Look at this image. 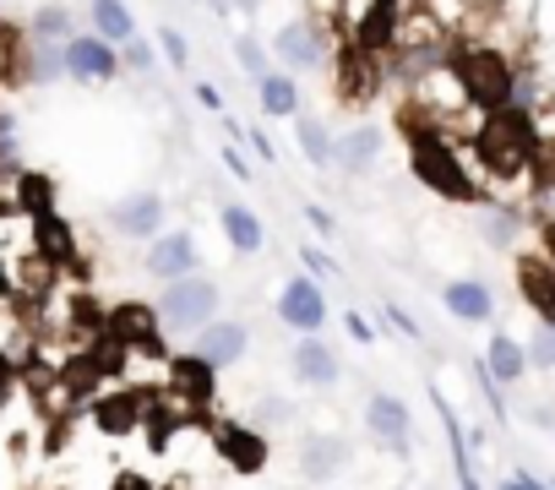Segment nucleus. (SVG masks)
Segmentation results:
<instances>
[{"label": "nucleus", "instance_id": "nucleus-1", "mask_svg": "<svg viewBox=\"0 0 555 490\" xmlns=\"http://www.w3.org/2000/svg\"><path fill=\"white\" fill-rule=\"evenodd\" d=\"M479 158L495 169V175H522L528 169V158H539V142H533V126H528V115L522 109H512V115H495L485 131H479Z\"/></svg>", "mask_w": 555, "mask_h": 490}, {"label": "nucleus", "instance_id": "nucleus-29", "mask_svg": "<svg viewBox=\"0 0 555 490\" xmlns=\"http://www.w3.org/2000/svg\"><path fill=\"white\" fill-rule=\"evenodd\" d=\"M387 39H392V12L371 7V17L360 23V44H365V50H376V44H387Z\"/></svg>", "mask_w": 555, "mask_h": 490}, {"label": "nucleus", "instance_id": "nucleus-11", "mask_svg": "<svg viewBox=\"0 0 555 490\" xmlns=\"http://www.w3.org/2000/svg\"><path fill=\"white\" fill-rule=\"evenodd\" d=\"M158 223H164V196L142 191V196H126L115 207V229L120 234H142V240H158Z\"/></svg>", "mask_w": 555, "mask_h": 490}, {"label": "nucleus", "instance_id": "nucleus-36", "mask_svg": "<svg viewBox=\"0 0 555 490\" xmlns=\"http://www.w3.org/2000/svg\"><path fill=\"white\" fill-rule=\"evenodd\" d=\"M196 99H202V109L223 115V99H218V88H212V82H196Z\"/></svg>", "mask_w": 555, "mask_h": 490}, {"label": "nucleus", "instance_id": "nucleus-37", "mask_svg": "<svg viewBox=\"0 0 555 490\" xmlns=\"http://www.w3.org/2000/svg\"><path fill=\"white\" fill-rule=\"evenodd\" d=\"M223 164H229V175H234V180H250V164H245L234 147H223Z\"/></svg>", "mask_w": 555, "mask_h": 490}, {"label": "nucleus", "instance_id": "nucleus-42", "mask_svg": "<svg viewBox=\"0 0 555 490\" xmlns=\"http://www.w3.org/2000/svg\"><path fill=\"white\" fill-rule=\"evenodd\" d=\"M7 392H12V360L0 354V398H7Z\"/></svg>", "mask_w": 555, "mask_h": 490}, {"label": "nucleus", "instance_id": "nucleus-39", "mask_svg": "<svg viewBox=\"0 0 555 490\" xmlns=\"http://www.w3.org/2000/svg\"><path fill=\"white\" fill-rule=\"evenodd\" d=\"M240 142H245V147H256V153H261V158H272V142H267V137H261V131H245V137H240Z\"/></svg>", "mask_w": 555, "mask_h": 490}, {"label": "nucleus", "instance_id": "nucleus-22", "mask_svg": "<svg viewBox=\"0 0 555 490\" xmlns=\"http://www.w3.org/2000/svg\"><path fill=\"white\" fill-rule=\"evenodd\" d=\"M153 327H158V322H153V311H147V306H120V311H115V322H109V333H115L120 344H147V349L158 344V338H153Z\"/></svg>", "mask_w": 555, "mask_h": 490}, {"label": "nucleus", "instance_id": "nucleus-44", "mask_svg": "<svg viewBox=\"0 0 555 490\" xmlns=\"http://www.w3.org/2000/svg\"><path fill=\"white\" fill-rule=\"evenodd\" d=\"M12 289V279H7V268H0V295H7Z\"/></svg>", "mask_w": 555, "mask_h": 490}, {"label": "nucleus", "instance_id": "nucleus-31", "mask_svg": "<svg viewBox=\"0 0 555 490\" xmlns=\"http://www.w3.org/2000/svg\"><path fill=\"white\" fill-rule=\"evenodd\" d=\"M256 420H261V425H289L295 409H289L284 398H267V403H256Z\"/></svg>", "mask_w": 555, "mask_h": 490}, {"label": "nucleus", "instance_id": "nucleus-4", "mask_svg": "<svg viewBox=\"0 0 555 490\" xmlns=\"http://www.w3.org/2000/svg\"><path fill=\"white\" fill-rule=\"evenodd\" d=\"M365 425H371V436H376L387 452L409 457V447H414V420H409V403H403V398L376 392V398L365 403Z\"/></svg>", "mask_w": 555, "mask_h": 490}, {"label": "nucleus", "instance_id": "nucleus-15", "mask_svg": "<svg viewBox=\"0 0 555 490\" xmlns=\"http://www.w3.org/2000/svg\"><path fill=\"white\" fill-rule=\"evenodd\" d=\"M223 234H229V245H234L240 257H256L261 245H267L261 218H256L250 207H240V202H223Z\"/></svg>", "mask_w": 555, "mask_h": 490}, {"label": "nucleus", "instance_id": "nucleus-23", "mask_svg": "<svg viewBox=\"0 0 555 490\" xmlns=\"http://www.w3.org/2000/svg\"><path fill=\"white\" fill-rule=\"evenodd\" d=\"M77 34H72V12L66 7H44L39 17H34V44H44V50H66Z\"/></svg>", "mask_w": 555, "mask_h": 490}, {"label": "nucleus", "instance_id": "nucleus-35", "mask_svg": "<svg viewBox=\"0 0 555 490\" xmlns=\"http://www.w3.org/2000/svg\"><path fill=\"white\" fill-rule=\"evenodd\" d=\"M126 61H131L137 72H147V66H153V50H147L142 39H131V44H126Z\"/></svg>", "mask_w": 555, "mask_h": 490}, {"label": "nucleus", "instance_id": "nucleus-38", "mask_svg": "<svg viewBox=\"0 0 555 490\" xmlns=\"http://www.w3.org/2000/svg\"><path fill=\"white\" fill-rule=\"evenodd\" d=\"M349 333H354V344H371L376 333H371V322L360 317V311H349Z\"/></svg>", "mask_w": 555, "mask_h": 490}, {"label": "nucleus", "instance_id": "nucleus-34", "mask_svg": "<svg viewBox=\"0 0 555 490\" xmlns=\"http://www.w3.org/2000/svg\"><path fill=\"white\" fill-rule=\"evenodd\" d=\"M158 44L169 50V61H175V66H185V39H180L175 28H158Z\"/></svg>", "mask_w": 555, "mask_h": 490}, {"label": "nucleus", "instance_id": "nucleus-33", "mask_svg": "<svg viewBox=\"0 0 555 490\" xmlns=\"http://www.w3.org/2000/svg\"><path fill=\"white\" fill-rule=\"evenodd\" d=\"M300 257H306V268H317L322 279H333V273H338V262H333V257H322L317 245H300Z\"/></svg>", "mask_w": 555, "mask_h": 490}, {"label": "nucleus", "instance_id": "nucleus-12", "mask_svg": "<svg viewBox=\"0 0 555 490\" xmlns=\"http://www.w3.org/2000/svg\"><path fill=\"white\" fill-rule=\"evenodd\" d=\"M295 376L306 387H333L338 382V354L322 344V338H300L295 344Z\"/></svg>", "mask_w": 555, "mask_h": 490}, {"label": "nucleus", "instance_id": "nucleus-2", "mask_svg": "<svg viewBox=\"0 0 555 490\" xmlns=\"http://www.w3.org/2000/svg\"><path fill=\"white\" fill-rule=\"evenodd\" d=\"M457 82H463V93H468L474 104H485V109H501V104L512 99V66H506L501 55H490V50L463 55Z\"/></svg>", "mask_w": 555, "mask_h": 490}, {"label": "nucleus", "instance_id": "nucleus-20", "mask_svg": "<svg viewBox=\"0 0 555 490\" xmlns=\"http://www.w3.org/2000/svg\"><path fill=\"white\" fill-rule=\"evenodd\" d=\"M522 365H528V360H522V349L512 344V333H495V338H490V354H485V371L495 376V387H512V382L522 376Z\"/></svg>", "mask_w": 555, "mask_h": 490}, {"label": "nucleus", "instance_id": "nucleus-28", "mask_svg": "<svg viewBox=\"0 0 555 490\" xmlns=\"http://www.w3.org/2000/svg\"><path fill=\"white\" fill-rule=\"evenodd\" d=\"M207 371H212V365H202L196 354H191V360H175V382H180L185 392H196V398L212 392V376H207Z\"/></svg>", "mask_w": 555, "mask_h": 490}, {"label": "nucleus", "instance_id": "nucleus-21", "mask_svg": "<svg viewBox=\"0 0 555 490\" xmlns=\"http://www.w3.org/2000/svg\"><path fill=\"white\" fill-rule=\"evenodd\" d=\"M522 289H528V306L544 317V327H555V279L544 262H522Z\"/></svg>", "mask_w": 555, "mask_h": 490}, {"label": "nucleus", "instance_id": "nucleus-45", "mask_svg": "<svg viewBox=\"0 0 555 490\" xmlns=\"http://www.w3.org/2000/svg\"><path fill=\"white\" fill-rule=\"evenodd\" d=\"M371 7H382V12H392V7H398V0H371Z\"/></svg>", "mask_w": 555, "mask_h": 490}, {"label": "nucleus", "instance_id": "nucleus-3", "mask_svg": "<svg viewBox=\"0 0 555 490\" xmlns=\"http://www.w3.org/2000/svg\"><path fill=\"white\" fill-rule=\"evenodd\" d=\"M212 311H218V289L207 279H180L164 289V322L175 327H207Z\"/></svg>", "mask_w": 555, "mask_h": 490}, {"label": "nucleus", "instance_id": "nucleus-46", "mask_svg": "<svg viewBox=\"0 0 555 490\" xmlns=\"http://www.w3.org/2000/svg\"><path fill=\"white\" fill-rule=\"evenodd\" d=\"M550 252H555V223H550Z\"/></svg>", "mask_w": 555, "mask_h": 490}, {"label": "nucleus", "instance_id": "nucleus-10", "mask_svg": "<svg viewBox=\"0 0 555 490\" xmlns=\"http://www.w3.org/2000/svg\"><path fill=\"white\" fill-rule=\"evenodd\" d=\"M240 354H245V327L240 322H207V333L196 338V360L212 365V371L218 365H234Z\"/></svg>", "mask_w": 555, "mask_h": 490}, {"label": "nucleus", "instance_id": "nucleus-30", "mask_svg": "<svg viewBox=\"0 0 555 490\" xmlns=\"http://www.w3.org/2000/svg\"><path fill=\"white\" fill-rule=\"evenodd\" d=\"M234 55H240V66H245V77H250V82H261V77H267V55H261V44H256V39H234Z\"/></svg>", "mask_w": 555, "mask_h": 490}, {"label": "nucleus", "instance_id": "nucleus-27", "mask_svg": "<svg viewBox=\"0 0 555 490\" xmlns=\"http://www.w3.org/2000/svg\"><path fill=\"white\" fill-rule=\"evenodd\" d=\"M17 196H23V207H28L34 218H44V212H50V196H55V191H50V180H44V175H23Z\"/></svg>", "mask_w": 555, "mask_h": 490}, {"label": "nucleus", "instance_id": "nucleus-5", "mask_svg": "<svg viewBox=\"0 0 555 490\" xmlns=\"http://www.w3.org/2000/svg\"><path fill=\"white\" fill-rule=\"evenodd\" d=\"M278 317H284L295 333L317 338V333H322V322H327L322 284H311V279H289V284H284V295H278Z\"/></svg>", "mask_w": 555, "mask_h": 490}, {"label": "nucleus", "instance_id": "nucleus-19", "mask_svg": "<svg viewBox=\"0 0 555 490\" xmlns=\"http://www.w3.org/2000/svg\"><path fill=\"white\" fill-rule=\"evenodd\" d=\"M376 153H382V131H376V126H360L354 137H344V142L333 147L338 169H349V175H365V169L376 164Z\"/></svg>", "mask_w": 555, "mask_h": 490}, {"label": "nucleus", "instance_id": "nucleus-26", "mask_svg": "<svg viewBox=\"0 0 555 490\" xmlns=\"http://www.w3.org/2000/svg\"><path fill=\"white\" fill-rule=\"evenodd\" d=\"M137 414H142V409H137V398H126V392L99 403V425H104L109 436H126V430L137 425Z\"/></svg>", "mask_w": 555, "mask_h": 490}, {"label": "nucleus", "instance_id": "nucleus-8", "mask_svg": "<svg viewBox=\"0 0 555 490\" xmlns=\"http://www.w3.org/2000/svg\"><path fill=\"white\" fill-rule=\"evenodd\" d=\"M147 273L153 279H169V284L191 279L196 273V240L191 234H158L147 245Z\"/></svg>", "mask_w": 555, "mask_h": 490}, {"label": "nucleus", "instance_id": "nucleus-41", "mask_svg": "<svg viewBox=\"0 0 555 490\" xmlns=\"http://www.w3.org/2000/svg\"><path fill=\"white\" fill-rule=\"evenodd\" d=\"M306 218H311V223H317V229H322V234H333V218H327V212H322V207H306Z\"/></svg>", "mask_w": 555, "mask_h": 490}, {"label": "nucleus", "instance_id": "nucleus-13", "mask_svg": "<svg viewBox=\"0 0 555 490\" xmlns=\"http://www.w3.org/2000/svg\"><path fill=\"white\" fill-rule=\"evenodd\" d=\"M441 300H447V311H452L457 322H490V311H495V300H490V289H485L479 279H457V284H447Z\"/></svg>", "mask_w": 555, "mask_h": 490}, {"label": "nucleus", "instance_id": "nucleus-9", "mask_svg": "<svg viewBox=\"0 0 555 490\" xmlns=\"http://www.w3.org/2000/svg\"><path fill=\"white\" fill-rule=\"evenodd\" d=\"M349 468V441L338 436V430H327V436H311L306 447H300V474L306 479H338Z\"/></svg>", "mask_w": 555, "mask_h": 490}, {"label": "nucleus", "instance_id": "nucleus-24", "mask_svg": "<svg viewBox=\"0 0 555 490\" xmlns=\"http://www.w3.org/2000/svg\"><path fill=\"white\" fill-rule=\"evenodd\" d=\"M34 240H39V252H44L50 262H72V229H66L55 212L34 218Z\"/></svg>", "mask_w": 555, "mask_h": 490}, {"label": "nucleus", "instance_id": "nucleus-17", "mask_svg": "<svg viewBox=\"0 0 555 490\" xmlns=\"http://www.w3.org/2000/svg\"><path fill=\"white\" fill-rule=\"evenodd\" d=\"M256 93H261V109H267L272 120H295V115H300V88H295L289 72H267V77L256 82Z\"/></svg>", "mask_w": 555, "mask_h": 490}, {"label": "nucleus", "instance_id": "nucleus-6", "mask_svg": "<svg viewBox=\"0 0 555 490\" xmlns=\"http://www.w3.org/2000/svg\"><path fill=\"white\" fill-rule=\"evenodd\" d=\"M66 72H72L77 82H109V77L120 72L115 44H104L99 34H77V39L66 44Z\"/></svg>", "mask_w": 555, "mask_h": 490}, {"label": "nucleus", "instance_id": "nucleus-16", "mask_svg": "<svg viewBox=\"0 0 555 490\" xmlns=\"http://www.w3.org/2000/svg\"><path fill=\"white\" fill-rule=\"evenodd\" d=\"M218 447H223V457H229L240 474H261V468H267V441H261L256 430H245V425H229V430L218 436Z\"/></svg>", "mask_w": 555, "mask_h": 490}, {"label": "nucleus", "instance_id": "nucleus-43", "mask_svg": "<svg viewBox=\"0 0 555 490\" xmlns=\"http://www.w3.org/2000/svg\"><path fill=\"white\" fill-rule=\"evenodd\" d=\"M115 490H147V485H142L137 474H120V485H115Z\"/></svg>", "mask_w": 555, "mask_h": 490}, {"label": "nucleus", "instance_id": "nucleus-18", "mask_svg": "<svg viewBox=\"0 0 555 490\" xmlns=\"http://www.w3.org/2000/svg\"><path fill=\"white\" fill-rule=\"evenodd\" d=\"M93 28L104 44H131L137 39V17L126 0H93Z\"/></svg>", "mask_w": 555, "mask_h": 490}, {"label": "nucleus", "instance_id": "nucleus-40", "mask_svg": "<svg viewBox=\"0 0 555 490\" xmlns=\"http://www.w3.org/2000/svg\"><path fill=\"white\" fill-rule=\"evenodd\" d=\"M501 490H544V485H533V479H522V474H506Z\"/></svg>", "mask_w": 555, "mask_h": 490}, {"label": "nucleus", "instance_id": "nucleus-7", "mask_svg": "<svg viewBox=\"0 0 555 490\" xmlns=\"http://www.w3.org/2000/svg\"><path fill=\"white\" fill-rule=\"evenodd\" d=\"M414 175L420 180H430L436 191H447V196H463L468 191V175L457 169V158L441 147V142H430V137H420L414 142Z\"/></svg>", "mask_w": 555, "mask_h": 490}, {"label": "nucleus", "instance_id": "nucleus-14", "mask_svg": "<svg viewBox=\"0 0 555 490\" xmlns=\"http://www.w3.org/2000/svg\"><path fill=\"white\" fill-rule=\"evenodd\" d=\"M278 61L300 66V72L322 66V39H317V28H311V23H289L284 34H278Z\"/></svg>", "mask_w": 555, "mask_h": 490}, {"label": "nucleus", "instance_id": "nucleus-47", "mask_svg": "<svg viewBox=\"0 0 555 490\" xmlns=\"http://www.w3.org/2000/svg\"><path fill=\"white\" fill-rule=\"evenodd\" d=\"M544 490H555V479H550V485H544Z\"/></svg>", "mask_w": 555, "mask_h": 490}, {"label": "nucleus", "instance_id": "nucleus-25", "mask_svg": "<svg viewBox=\"0 0 555 490\" xmlns=\"http://www.w3.org/2000/svg\"><path fill=\"white\" fill-rule=\"evenodd\" d=\"M295 137H300V147H306V158L311 164H333V131L317 120V115H295Z\"/></svg>", "mask_w": 555, "mask_h": 490}, {"label": "nucleus", "instance_id": "nucleus-32", "mask_svg": "<svg viewBox=\"0 0 555 490\" xmlns=\"http://www.w3.org/2000/svg\"><path fill=\"white\" fill-rule=\"evenodd\" d=\"M533 365H539V371L555 365V327H539V333H533Z\"/></svg>", "mask_w": 555, "mask_h": 490}]
</instances>
